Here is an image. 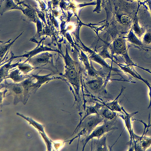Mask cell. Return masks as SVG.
I'll return each mask as SVG.
<instances>
[{
    "instance_id": "obj_9",
    "label": "cell",
    "mask_w": 151,
    "mask_h": 151,
    "mask_svg": "<svg viewBox=\"0 0 151 151\" xmlns=\"http://www.w3.org/2000/svg\"><path fill=\"white\" fill-rule=\"evenodd\" d=\"M135 34L140 39L145 33L146 30L144 28L140 27L137 21L134 22L132 27Z\"/></svg>"
},
{
    "instance_id": "obj_17",
    "label": "cell",
    "mask_w": 151,
    "mask_h": 151,
    "mask_svg": "<svg viewBox=\"0 0 151 151\" xmlns=\"http://www.w3.org/2000/svg\"><path fill=\"white\" fill-rule=\"evenodd\" d=\"M13 90L17 93H20L21 92L22 90L20 86H16L14 87Z\"/></svg>"
},
{
    "instance_id": "obj_2",
    "label": "cell",
    "mask_w": 151,
    "mask_h": 151,
    "mask_svg": "<svg viewBox=\"0 0 151 151\" xmlns=\"http://www.w3.org/2000/svg\"><path fill=\"white\" fill-rule=\"evenodd\" d=\"M81 122V127L85 132L89 135L98 124L102 122L103 119L98 114L90 115L86 117Z\"/></svg>"
},
{
    "instance_id": "obj_1",
    "label": "cell",
    "mask_w": 151,
    "mask_h": 151,
    "mask_svg": "<svg viewBox=\"0 0 151 151\" xmlns=\"http://www.w3.org/2000/svg\"><path fill=\"white\" fill-rule=\"evenodd\" d=\"M126 40L124 37L118 38L114 42V47L118 53L124 56L127 65L135 66L136 64L134 63L128 55L129 47H127Z\"/></svg>"
},
{
    "instance_id": "obj_8",
    "label": "cell",
    "mask_w": 151,
    "mask_h": 151,
    "mask_svg": "<svg viewBox=\"0 0 151 151\" xmlns=\"http://www.w3.org/2000/svg\"><path fill=\"white\" fill-rule=\"evenodd\" d=\"M124 89L125 88L122 87L120 93L115 100L112 102L105 104L108 108L113 111H116L121 112V108L118 104V98L121 96Z\"/></svg>"
},
{
    "instance_id": "obj_15",
    "label": "cell",
    "mask_w": 151,
    "mask_h": 151,
    "mask_svg": "<svg viewBox=\"0 0 151 151\" xmlns=\"http://www.w3.org/2000/svg\"><path fill=\"white\" fill-rule=\"evenodd\" d=\"M18 73L17 70L14 71L11 73L10 77L14 80H16L19 78Z\"/></svg>"
},
{
    "instance_id": "obj_18",
    "label": "cell",
    "mask_w": 151,
    "mask_h": 151,
    "mask_svg": "<svg viewBox=\"0 0 151 151\" xmlns=\"http://www.w3.org/2000/svg\"><path fill=\"white\" fill-rule=\"evenodd\" d=\"M21 70L25 72L28 71L30 69V67L27 66H23L20 67Z\"/></svg>"
},
{
    "instance_id": "obj_11",
    "label": "cell",
    "mask_w": 151,
    "mask_h": 151,
    "mask_svg": "<svg viewBox=\"0 0 151 151\" xmlns=\"http://www.w3.org/2000/svg\"><path fill=\"white\" fill-rule=\"evenodd\" d=\"M103 115L105 118L108 120L113 119L116 116V113L109 108L105 109L103 112Z\"/></svg>"
},
{
    "instance_id": "obj_14",
    "label": "cell",
    "mask_w": 151,
    "mask_h": 151,
    "mask_svg": "<svg viewBox=\"0 0 151 151\" xmlns=\"http://www.w3.org/2000/svg\"><path fill=\"white\" fill-rule=\"evenodd\" d=\"M49 57L48 55H43L36 59V61L38 63L42 64L46 63L48 61Z\"/></svg>"
},
{
    "instance_id": "obj_7",
    "label": "cell",
    "mask_w": 151,
    "mask_h": 151,
    "mask_svg": "<svg viewBox=\"0 0 151 151\" xmlns=\"http://www.w3.org/2000/svg\"><path fill=\"white\" fill-rule=\"evenodd\" d=\"M108 134H104L95 143V150L96 151H108L106 140Z\"/></svg>"
},
{
    "instance_id": "obj_12",
    "label": "cell",
    "mask_w": 151,
    "mask_h": 151,
    "mask_svg": "<svg viewBox=\"0 0 151 151\" xmlns=\"http://www.w3.org/2000/svg\"><path fill=\"white\" fill-rule=\"evenodd\" d=\"M3 12L9 10L15 7V5L12 0H6L3 4Z\"/></svg>"
},
{
    "instance_id": "obj_10",
    "label": "cell",
    "mask_w": 151,
    "mask_h": 151,
    "mask_svg": "<svg viewBox=\"0 0 151 151\" xmlns=\"http://www.w3.org/2000/svg\"><path fill=\"white\" fill-rule=\"evenodd\" d=\"M23 14L28 21H33L35 20V15L33 11L29 8H26L22 10Z\"/></svg>"
},
{
    "instance_id": "obj_16",
    "label": "cell",
    "mask_w": 151,
    "mask_h": 151,
    "mask_svg": "<svg viewBox=\"0 0 151 151\" xmlns=\"http://www.w3.org/2000/svg\"><path fill=\"white\" fill-rule=\"evenodd\" d=\"M121 19L122 23L124 24H127L129 22V18L127 16H124L122 17Z\"/></svg>"
},
{
    "instance_id": "obj_5",
    "label": "cell",
    "mask_w": 151,
    "mask_h": 151,
    "mask_svg": "<svg viewBox=\"0 0 151 151\" xmlns=\"http://www.w3.org/2000/svg\"><path fill=\"white\" fill-rule=\"evenodd\" d=\"M121 109L124 112L126 115L125 116L122 117V118H123V119L124 120L126 126V127L130 134L131 140L130 147L132 144V139L134 133L132 131L131 123V122L130 119L134 115L137 114L138 112H136L134 113L129 114L127 113L125 111L123 107H121Z\"/></svg>"
},
{
    "instance_id": "obj_4",
    "label": "cell",
    "mask_w": 151,
    "mask_h": 151,
    "mask_svg": "<svg viewBox=\"0 0 151 151\" xmlns=\"http://www.w3.org/2000/svg\"><path fill=\"white\" fill-rule=\"evenodd\" d=\"M105 132L103 124L102 125L95 127L92 132L88 135L86 139L85 144L83 146L82 150H84L87 143L91 139H92L95 137H97L99 139L105 134Z\"/></svg>"
},
{
    "instance_id": "obj_3",
    "label": "cell",
    "mask_w": 151,
    "mask_h": 151,
    "mask_svg": "<svg viewBox=\"0 0 151 151\" xmlns=\"http://www.w3.org/2000/svg\"><path fill=\"white\" fill-rule=\"evenodd\" d=\"M124 38L127 41L132 44L131 47L143 49V46L141 40L135 34L132 27L127 36Z\"/></svg>"
},
{
    "instance_id": "obj_13",
    "label": "cell",
    "mask_w": 151,
    "mask_h": 151,
    "mask_svg": "<svg viewBox=\"0 0 151 151\" xmlns=\"http://www.w3.org/2000/svg\"><path fill=\"white\" fill-rule=\"evenodd\" d=\"M90 88L93 91H98L100 87L101 83L98 81H95L89 83Z\"/></svg>"
},
{
    "instance_id": "obj_6",
    "label": "cell",
    "mask_w": 151,
    "mask_h": 151,
    "mask_svg": "<svg viewBox=\"0 0 151 151\" xmlns=\"http://www.w3.org/2000/svg\"><path fill=\"white\" fill-rule=\"evenodd\" d=\"M141 40L142 41L144 50L151 48V29H147L142 37Z\"/></svg>"
}]
</instances>
